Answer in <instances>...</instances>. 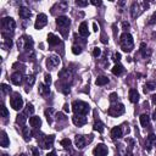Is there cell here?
Here are the masks:
<instances>
[{
    "mask_svg": "<svg viewBox=\"0 0 156 156\" xmlns=\"http://www.w3.org/2000/svg\"><path fill=\"white\" fill-rule=\"evenodd\" d=\"M54 140H55V137L54 135H46L41 140L40 145H41L43 149H50L51 146H53V144H54Z\"/></svg>",
    "mask_w": 156,
    "mask_h": 156,
    "instance_id": "cell-12",
    "label": "cell"
},
{
    "mask_svg": "<svg viewBox=\"0 0 156 156\" xmlns=\"http://www.w3.org/2000/svg\"><path fill=\"white\" fill-rule=\"evenodd\" d=\"M109 152V149L106 145H104V144H98V146L94 148L93 150V155L94 156H106Z\"/></svg>",
    "mask_w": 156,
    "mask_h": 156,
    "instance_id": "cell-10",
    "label": "cell"
},
{
    "mask_svg": "<svg viewBox=\"0 0 156 156\" xmlns=\"http://www.w3.org/2000/svg\"><path fill=\"white\" fill-rule=\"evenodd\" d=\"M114 60H115V61H117V62H118V61H120V60H121V54H118V53H116V54H115V55H114Z\"/></svg>",
    "mask_w": 156,
    "mask_h": 156,
    "instance_id": "cell-46",
    "label": "cell"
},
{
    "mask_svg": "<svg viewBox=\"0 0 156 156\" xmlns=\"http://www.w3.org/2000/svg\"><path fill=\"white\" fill-rule=\"evenodd\" d=\"M48 23V17L45 14H39L37 16V20H35V23H34V27L35 29H41L43 27H45Z\"/></svg>",
    "mask_w": 156,
    "mask_h": 156,
    "instance_id": "cell-9",
    "label": "cell"
},
{
    "mask_svg": "<svg viewBox=\"0 0 156 156\" xmlns=\"http://www.w3.org/2000/svg\"><path fill=\"white\" fill-rule=\"evenodd\" d=\"M129 100L132 102H138L139 101V93L135 89H131L129 90Z\"/></svg>",
    "mask_w": 156,
    "mask_h": 156,
    "instance_id": "cell-27",
    "label": "cell"
},
{
    "mask_svg": "<svg viewBox=\"0 0 156 156\" xmlns=\"http://www.w3.org/2000/svg\"><path fill=\"white\" fill-rule=\"evenodd\" d=\"M22 133H23L25 140H29V139H31V137H32V133H31V131H29V128H28V127H23V129H22Z\"/></svg>",
    "mask_w": 156,
    "mask_h": 156,
    "instance_id": "cell-34",
    "label": "cell"
},
{
    "mask_svg": "<svg viewBox=\"0 0 156 156\" xmlns=\"http://www.w3.org/2000/svg\"><path fill=\"white\" fill-rule=\"evenodd\" d=\"M44 79H45V84H46L48 87H50V84H51V76L46 73V75L44 76Z\"/></svg>",
    "mask_w": 156,
    "mask_h": 156,
    "instance_id": "cell-42",
    "label": "cell"
},
{
    "mask_svg": "<svg viewBox=\"0 0 156 156\" xmlns=\"http://www.w3.org/2000/svg\"><path fill=\"white\" fill-rule=\"evenodd\" d=\"M59 77H60V79H61V82H64V83H65V85H67V84H68V82H71V81H72L73 75H72V72H71L70 70H62V71H60Z\"/></svg>",
    "mask_w": 156,
    "mask_h": 156,
    "instance_id": "cell-11",
    "label": "cell"
},
{
    "mask_svg": "<svg viewBox=\"0 0 156 156\" xmlns=\"http://www.w3.org/2000/svg\"><path fill=\"white\" fill-rule=\"evenodd\" d=\"M87 117L85 116H79V115H75L73 117H72V122L77 126V127H82V126H84L85 123H87Z\"/></svg>",
    "mask_w": 156,
    "mask_h": 156,
    "instance_id": "cell-15",
    "label": "cell"
},
{
    "mask_svg": "<svg viewBox=\"0 0 156 156\" xmlns=\"http://www.w3.org/2000/svg\"><path fill=\"white\" fill-rule=\"evenodd\" d=\"M2 156H9V155H6V154H3V155H2Z\"/></svg>",
    "mask_w": 156,
    "mask_h": 156,
    "instance_id": "cell-57",
    "label": "cell"
},
{
    "mask_svg": "<svg viewBox=\"0 0 156 156\" xmlns=\"http://www.w3.org/2000/svg\"><path fill=\"white\" fill-rule=\"evenodd\" d=\"M151 99H152V102H154V105H156V94H154V95L151 96Z\"/></svg>",
    "mask_w": 156,
    "mask_h": 156,
    "instance_id": "cell-50",
    "label": "cell"
},
{
    "mask_svg": "<svg viewBox=\"0 0 156 156\" xmlns=\"http://www.w3.org/2000/svg\"><path fill=\"white\" fill-rule=\"evenodd\" d=\"M93 129L96 131V132H99V133H102V132H104V123H102L100 120L95 121V122H94V126H93Z\"/></svg>",
    "mask_w": 156,
    "mask_h": 156,
    "instance_id": "cell-29",
    "label": "cell"
},
{
    "mask_svg": "<svg viewBox=\"0 0 156 156\" xmlns=\"http://www.w3.org/2000/svg\"><path fill=\"white\" fill-rule=\"evenodd\" d=\"M64 108H65V111H66V112H67V111H70V109H68V105H65Z\"/></svg>",
    "mask_w": 156,
    "mask_h": 156,
    "instance_id": "cell-53",
    "label": "cell"
},
{
    "mask_svg": "<svg viewBox=\"0 0 156 156\" xmlns=\"http://www.w3.org/2000/svg\"><path fill=\"white\" fill-rule=\"evenodd\" d=\"M140 53H141V55H143L144 58H148V56L151 55V50L148 49V46H146L145 43H141V44H140Z\"/></svg>",
    "mask_w": 156,
    "mask_h": 156,
    "instance_id": "cell-25",
    "label": "cell"
},
{
    "mask_svg": "<svg viewBox=\"0 0 156 156\" xmlns=\"http://www.w3.org/2000/svg\"><path fill=\"white\" fill-rule=\"evenodd\" d=\"M61 145L65 146V148H68V146L71 145V140H70V139H62V140H61Z\"/></svg>",
    "mask_w": 156,
    "mask_h": 156,
    "instance_id": "cell-43",
    "label": "cell"
},
{
    "mask_svg": "<svg viewBox=\"0 0 156 156\" xmlns=\"http://www.w3.org/2000/svg\"><path fill=\"white\" fill-rule=\"evenodd\" d=\"M93 28H94V31H95V32H98V29H99V27H98V25H96V23H93Z\"/></svg>",
    "mask_w": 156,
    "mask_h": 156,
    "instance_id": "cell-51",
    "label": "cell"
},
{
    "mask_svg": "<svg viewBox=\"0 0 156 156\" xmlns=\"http://www.w3.org/2000/svg\"><path fill=\"white\" fill-rule=\"evenodd\" d=\"M26 81H27V89H26V90L28 91V90L31 89V87L34 84V82H35V77H34V76H28Z\"/></svg>",
    "mask_w": 156,
    "mask_h": 156,
    "instance_id": "cell-32",
    "label": "cell"
},
{
    "mask_svg": "<svg viewBox=\"0 0 156 156\" xmlns=\"http://www.w3.org/2000/svg\"><path fill=\"white\" fill-rule=\"evenodd\" d=\"M39 94L41 96H48L50 94V88L46 85V84H39Z\"/></svg>",
    "mask_w": 156,
    "mask_h": 156,
    "instance_id": "cell-23",
    "label": "cell"
},
{
    "mask_svg": "<svg viewBox=\"0 0 156 156\" xmlns=\"http://www.w3.org/2000/svg\"><path fill=\"white\" fill-rule=\"evenodd\" d=\"M56 25H58V27L60 28V31L62 32V34L66 35V32H65V31L70 27L71 21H70V18L66 17V16H59V17L56 18Z\"/></svg>",
    "mask_w": 156,
    "mask_h": 156,
    "instance_id": "cell-5",
    "label": "cell"
},
{
    "mask_svg": "<svg viewBox=\"0 0 156 156\" xmlns=\"http://www.w3.org/2000/svg\"><path fill=\"white\" fill-rule=\"evenodd\" d=\"M95 83H96V85H105V84L109 83V78L108 77H104V76L98 77V79H96Z\"/></svg>",
    "mask_w": 156,
    "mask_h": 156,
    "instance_id": "cell-30",
    "label": "cell"
},
{
    "mask_svg": "<svg viewBox=\"0 0 156 156\" xmlns=\"http://www.w3.org/2000/svg\"><path fill=\"white\" fill-rule=\"evenodd\" d=\"M111 137L114 139H118L122 137V128L121 127H114L111 129Z\"/></svg>",
    "mask_w": 156,
    "mask_h": 156,
    "instance_id": "cell-24",
    "label": "cell"
},
{
    "mask_svg": "<svg viewBox=\"0 0 156 156\" xmlns=\"http://www.w3.org/2000/svg\"><path fill=\"white\" fill-rule=\"evenodd\" d=\"M126 156H133V155H132V152H131V151H128V152L126 154Z\"/></svg>",
    "mask_w": 156,
    "mask_h": 156,
    "instance_id": "cell-55",
    "label": "cell"
},
{
    "mask_svg": "<svg viewBox=\"0 0 156 156\" xmlns=\"http://www.w3.org/2000/svg\"><path fill=\"white\" fill-rule=\"evenodd\" d=\"M26 121H27V118H26V115H25V114L18 115V116H17V118H16V122H17L18 124H25V123H26Z\"/></svg>",
    "mask_w": 156,
    "mask_h": 156,
    "instance_id": "cell-35",
    "label": "cell"
},
{
    "mask_svg": "<svg viewBox=\"0 0 156 156\" xmlns=\"http://www.w3.org/2000/svg\"><path fill=\"white\" fill-rule=\"evenodd\" d=\"M139 118H140V124H141L143 127H148V126H149V123H150V117H149V115L143 114Z\"/></svg>",
    "mask_w": 156,
    "mask_h": 156,
    "instance_id": "cell-28",
    "label": "cell"
},
{
    "mask_svg": "<svg viewBox=\"0 0 156 156\" xmlns=\"http://www.w3.org/2000/svg\"><path fill=\"white\" fill-rule=\"evenodd\" d=\"M116 156H118V155H116Z\"/></svg>",
    "mask_w": 156,
    "mask_h": 156,
    "instance_id": "cell-58",
    "label": "cell"
},
{
    "mask_svg": "<svg viewBox=\"0 0 156 156\" xmlns=\"http://www.w3.org/2000/svg\"><path fill=\"white\" fill-rule=\"evenodd\" d=\"M101 55V49L100 48H94V51H93V56L94 58H98Z\"/></svg>",
    "mask_w": 156,
    "mask_h": 156,
    "instance_id": "cell-41",
    "label": "cell"
},
{
    "mask_svg": "<svg viewBox=\"0 0 156 156\" xmlns=\"http://www.w3.org/2000/svg\"><path fill=\"white\" fill-rule=\"evenodd\" d=\"M29 124H31L33 128H39V127L41 126V120H40V117H38V116H32V117L29 118Z\"/></svg>",
    "mask_w": 156,
    "mask_h": 156,
    "instance_id": "cell-19",
    "label": "cell"
},
{
    "mask_svg": "<svg viewBox=\"0 0 156 156\" xmlns=\"http://www.w3.org/2000/svg\"><path fill=\"white\" fill-rule=\"evenodd\" d=\"M78 32H79V34L82 35V37H88L89 35V32H88V25H87V22H82L81 23V26H79V28H78Z\"/></svg>",
    "mask_w": 156,
    "mask_h": 156,
    "instance_id": "cell-20",
    "label": "cell"
},
{
    "mask_svg": "<svg viewBox=\"0 0 156 156\" xmlns=\"http://www.w3.org/2000/svg\"><path fill=\"white\" fill-rule=\"evenodd\" d=\"M72 53H73L75 55H79V54L82 53V48H81L79 45H73V46H72Z\"/></svg>",
    "mask_w": 156,
    "mask_h": 156,
    "instance_id": "cell-37",
    "label": "cell"
},
{
    "mask_svg": "<svg viewBox=\"0 0 156 156\" xmlns=\"http://www.w3.org/2000/svg\"><path fill=\"white\" fill-rule=\"evenodd\" d=\"M141 8H140V4L139 3H133L132 4V8H131V15H132V17L133 18H135V17H138L140 14H141Z\"/></svg>",
    "mask_w": 156,
    "mask_h": 156,
    "instance_id": "cell-14",
    "label": "cell"
},
{
    "mask_svg": "<svg viewBox=\"0 0 156 156\" xmlns=\"http://www.w3.org/2000/svg\"><path fill=\"white\" fill-rule=\"evenodd\" d=\"M2 117H4V118L9 117V111L4 105H2Z\"/></svg>",
    "mask_w": 156,
    "mask_h": 156,
    "instance_id": "cell-38",
    "label": "cell"
},
{
    "mask_svg": "<svg viewBox=\"0 0 156 156\" xmlns=\"http://www.w3.org/2000/svg\"><path fill=\"white\" fill-rule=\"evenodd\" d=\"M60 58L56 56V55H50L48 59H46V67L49 70H55L59 65H60Z\"/></svg>",
    "mask_w": 156,
    "mask_h": 156,
    "instance_id": "cell-8",
    "label": "cell"
},
{
    "mask_svg": "<svg viewBox=\"0 0 156 156\" xmlns=\"http://www.w3.org/2000/svg\"><path fill=\"white\" fill-rule=\"evenodd\" d=\"M72 156H82L81 154H76V152H72Z\"/></svg>",
    "mask_w": 156,
    "mask_h": 156,
    "instance_id": "cell-54",
    "label": "cell"
},
{
    "mask_svg": "<svg viewBox=\"0 0 156 156\" xmlns=\"http://www.w3.org/2000/svg\"><path fill=\"white\" fill-rule=\"evenodd\" d=\"M32 45H33V41H32L31 37H22L17 41V46L21 50H27L28 51V50L32 49Z\"/></svg>",
    "mask_w": 156,
    "mask_h": 156,
    "instance_id": "cell-6",
    "label": "cell"
},
{
    "mask_svg": "<svg viewBox=\"0 0 156 156\" xmlns=\"http://www.w3.org/2000/svg\"><path fill=\"white\" fill-rule=\"evenodd\" d=\"M23 81V77H22V73L20 72H15L11 75V82L15 84V85H20Z\"/></svg>",
    "mask_w": 156,
    "mask_h": 156,
    "instance_id": "cell-18",
    "label": "cell"
},
{
    "mask_svg": "<svg viewBox=\"0 0 156 156\" xmlns=\"http://www.w3.org/2000/svg\"><path fill=\"white\" fill-rule=\"evenodd\" d=\"M20 156H27V155H26V154H22V155H20Z\"/></svg>",
    "mask_w": 156,
    "mask_h": 156,
    "instance_id": "cell-56",
    "label": "cell"
},
{
    "mask_svg": "<svg viewBox=\"0 0 156 156\" xmlns=\"http://www.w3.org/2000/svg\"><path fill=\"white\" fill-rule=\"evenodd\" d=\"M123 72H124V68H123V66L120 65V64H116V65L112 67V73H114L115 76H121Z\"/></svg>",
    "mask_w": 156,
    "mask_h": 156,
    "instance_id": "cell-26",
    "label": "cell"
},
{
    "mask_svg": "<svg viewBox=\"0 0 156 156\" xmlns=\"http://www.w3.org/2000/svg\"><path fill=\"white\" fill-rule=\"evenodd\" d=\"M2 26H3V38L5 39V40H8V39H10L11 38V35H12V33H14V31H15V28H16V23H15V21H14V18H11V17H4L3 20H2Z\"/></svg>",
    "mask_w": 156,
    "mask_h": 156,
    "instance_id": "cell-1",
    "label": "cell"
},
{
    "mask_svg": "<svg viewBox=\"0 0 156 156\" xmlns=\"http://www.w3.org/2000/svg\"><path fill=\"white\" fill-rule=\"evenodd\" d=\"M72 110L75 111L76 115L85 116V115L90 111V106L88 105L87 102H84V101L76 100V101H73V104H72Z\"/></svg>",
    "mask_w": 156,
    "mask_h": 156,
    "instance_id": "cell-2",
    "label": "cell"
},
{
    "mask_svg": "<svg viewBox=\"0 0 156 156\" xmlns=\"http://www.w3.org/2000/svg\"><path fill=\"white\" fill-rule=\"evenodd\" d=\"M91 4H93V5H95V6H100L102 3L100 2V0H98V2H96V0H93V2H91Z\"/></svg>",
    "mask_w": 156,
    "mask_h": 156,
    "instance_id": "cell-47",
    "label": "cell"
},
{
    "mask_svg": "<svg viewBox=\"0 0 156 156\" xmlns=\"http://www.w3.org/2000/svg\"><path fill=\"white\" fill-rule=\"evenodd\" d=\"M10 104H11V108L14 110L18 111V110H21L23 108V99L21 98L20 94H14V96L10 100Z\"/></svg>",
    "mask_w": 156,
    "mask_h": 156,
    "instance_id": "cell-7",
    "label": "cell"
},
{
    "mask_svg": "<svg viewBox=\"0 0 156 156\" xmlns=\"http://www.w3.org/2000/svg\"><path fill=\"white\" fill-rule=\"evenodd\" d=\"M155 23H156V11L152 14V16L149 20V25H155Z\"/></svg>",
    "mask_w": 156,
    "mask_h": 156,
    "instance_id": "cell-45",
    "label": "cell"
},
{
    "mask_svg": "<svg viewBox=\"0 0 156 156\" xmlns=\"http://www.w3.org/2000/svg\"><path fill=\"white\" fill-rule=\"evenodd\" d=\"M48 43H49V45H58V44H60L61 43V39L58 37V35H55L54 33H49L48 34Z\"/></svg>",
    "mask_w": 156,
    "mask_h": 156,
    "instance_id": "cell-17",
    "label": "cell"
},
{
    "mask_svg": "<svg viewBox=\"0 0 156 156\" xmlns=\"http://www.w3.org/2000/svg\"><path fill=\"white\" fill-rule=\"evenodd\" d=\"M155 88H156V83H154V82H148V83L145 84V87H144V90H145V93H148V91L154 90Z\"/></svg>",
    "mask_w": 156,
    "mask_h": 156,
    "instance_id": "cell-33",
    "label": "cell"
},
{
    "mask_svg": "<svg viewBox=\"0 0 156 156\" xmlns=\"http://www.w3.org/2000/svg\"><path fill=\"white\" fill-rule=\"evenodd\" d=\"M32 151H33V156H39V154H38V150H37V149H32Z\"/></svg>",
    "mask_w": 156,
    "mask_h": 156,
    "instance_id": "cell-49",
    "label": "cell"
},
{
    "mask_svg": "<svg viewBox=\"0 0 156 156\" xmlns=\"http://www.w3.org/2000/svg\"><path fill=\"white\" fill-rule=\"evenodd\" d=\"M122 26H123V28H124V29L129 28V23H128V22H123V23H122Z\"/></svg>",
    "mask_w": 156,
    "mask_h": 156,
    "instance_id": "cell-48",
    "label": "cell"
},
{
    "mask_svg": "<svg viewBox=\"0 0 156 156\" xmlns=\"http://www.w3.org/2000/svg\"><path fill=\"white\" fill-rule=\"evenodd\" d=\"M117 98H118L117 93H111V94H110V101H111L112 104H115V102L117 101Z\"/></svg>",
    "mask_w": 156,
    "mask_h": 156,
    "instance_id": "cell-40",
    "label": "cell"
},
{
    "mask_svg": "<svg viewBox=\"0 0 156 156\" xmlns=\"http://www.w3.org/2000/svg\"><path fill=\"white\" fill-rule=\"evenodd\" d=\"M9 144H10V140H9V138H8V134H6V132H2V137H0V145H2L3 148H6V146H9Z\"/></svg>",
    "mask_w": 156,
    "mask_h": 156,
    "instance_id": "cell-21",
    "label": "cell"
},
{
    "mask_svg": "<svg viewBox=\"0 0 156 156\" xmlns=\"http://www.w3.org/2000/svg\"><path fill=\"white\" fill-rule=\"evenodd\" d=\"M33 112H34L33 105H32V104H27V106L25 109V115L26 116H31V115H33Z\"/></svg>",
    "mask_w": 156,
    "mask_h": 156,
    "instance_id": "cell-31",
    "label": "cell"
},
{
    "mask_svg": "<svg viewBox=\"0 0 156 156\" xmlns=\"http://www.w3.org/2000/svg\"><path fill=\"white\" fill-rule=\"evenodd\" d=\"M18 14H20V17H22L23 20H26V18H29V17H31V15H32L28 8H20V11H18Z\"/></svg>",
    "mask_w": 156,
    "mask_h": 156,
    "instance_id": "cell-22",
    "label": "cell"
},
{
    "mask_svg": "<svg viewBox=\"0 0 156 156\" xmlns=\"http://www.w3.org/2000/svg\"><path fill=\"white\" fill-rule=\"evenodd\" d=\"M46 156H56V154H55V152L53 151V152H49V154L46 155Z\"/></svg>",
    "mask_w": 156,
    "mask_h": 156,
    "instance_id": "cell-52",
    "label": "cell"
},
{
    "mask_svg": "<svg viewBox=\"0 0 156 156\" xmlns=\"http://www.w3.org/2000/svg\"><path fill=\"white\" fill-rule=\"evenodd\" d=\"M76 5L77 6H81V8H84L88 5V2H82V0H77L76 2Z\"/></svg>",
    "mask_w": 156,
    "mask_h": 156,
    "instance_id": "cell-44",
    "label": "cell"
},
{
    "mask_svg": "<svg viewBox=\"0 0 156 156\" xmlns=\"http://www.w3.org/2000/svg\"><path fill=\"white\" fill-rule=\"evenodd\" d=\"M88 141H90V140H88L84 135H76V138H75V143H76V146L78 149H83Z\"/></svg>",
    "mask_w": 156,
    "mask_h": 156,
    "instance_id": "cell-13",
    "label": "cell"
},
{
    "mask_svg": "<svg viewBox=\"0 0 156 156\" xmlns=\"http://www.w3.org/2000/svg\"><path fill=\"white\" fill-rule=\"evenodd\" d=\"M120 43H121V48L123 51H126V53H131V51L133 50V46H134V41H133V37L124 32L122 35H121V39H120Z\"/></svg>",
    "mask_w": 156,
    "mask_h": 156,
    "instance_id": "cell-3",
    "label": "cell"
},
{
    "mask_svg": "<svg viewBox=\"0 0 156 156\" xmlns=\"http://www.w3.org/2000/svg\"><path fill=\"white\" fill-rule=\"evenodd\" d=\"M2 90H3L4 94H8V93L11 91V88L9 85H6V84H2Z\"/></svg>",
    "mask_w": 156,
    "mask_h": 156,
    "instance_id": "cell-39",
    "label": "cell"
},
{
    "mask_svg": "<svg viewBox=\"0 0 156 156\" xmlns=\"http://www.w3.org/2000/svg\"><path fill=\"white\" fill-rule=\"evenodd\" d=\"M155 145H156V135H155V134H150V135L146 138L145 149H146V150H150V149L154 148Z\"/></svg>",
    "mask_w": 156,
    "mask_h": 156,
    "instance_id": "cell-16",
    "label": "cell"
},
{
    "mask_svg": "<svg viewBox=\"0 0 156 156\" xmlns=\"http://www.w3.org/2000/svg\"><path fill=\"white\" fill-rule=\"evenodd\" d=\"M53 112H54L53 109H49V110L45 111V116H46V120H48L49 123H51V121H53V118H51V115H53Z\"/></svg>",
    "mask_w": 156,
    "mask_h": 156,
    "instance_id": "cell-36",
    "label": "cell"
},
{
    "mask_svg": "<svg viewBox=\"0 0 156 156\" xmlns=\"http://www.w3.org/2000/svg\"><path fill=\"white\" fill-rule=\"evenodd\" d=\"M108 114H109L111 117H118V116L123 115V114H124V106H123V104H117V102L112 104V105L110 106V109H109V111H108Z\"/></svg>",
    "mask_w": 156,
    "mask_h": 156,
    "instance_id": "cell-4",
    "label": "cell"
}]
</instances>
